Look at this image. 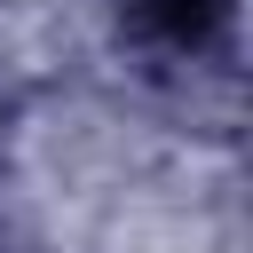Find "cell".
Segmentation results:
<instances>
[{
  "instance_id": "6da1fadb",
  "label": "cell",
  "mask_w": 253,
  "mask_h": 253,
  "mask_svg": "<svg viewBox=\"0 0 253 253\" xmlns=\"http://www.w3.org/2000/svg\"><path fill=\"white\" fill-rule=\"evenodd\" d=\"M213 16H221V0H142V24H150L158 40H174V47L206 40V32H213Z\"/></svg>"
}]
</instances>
